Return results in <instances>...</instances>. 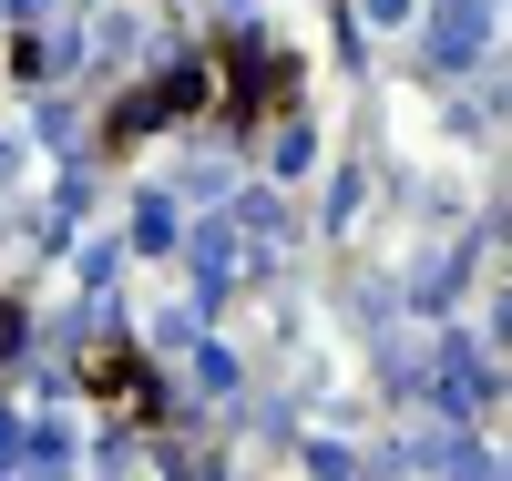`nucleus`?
Listing matches in <instances>:
<instances>
[{"label":"nucleus","instance_id":"1","mask_svg":"<svg viewBox=\"0 0 512 481\" xmlns=\"http://www.w3.org/2000/svg\"><path fill=\"white\" fill-rule=\"evenodd\" d=\"M216 62L236 72V103H226L236 123H267V113L287 103V72H267V52H256V41H226V52H216Z\"/></svg>","mask_w":512,"mask_h":481}]
</instances>
